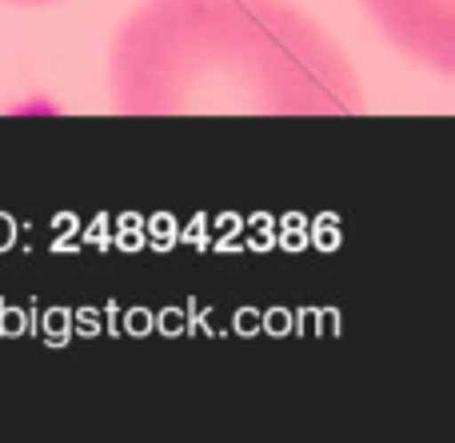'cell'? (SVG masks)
I'll return each instance as SVG.
<instances>
[{
    "instance_id": "obj_2",
    "label": "cell",
    "mask_w": 455,
    "mask_h": 443,
    "mask_svg": "<svg viewBox=\"0 0 455 443\" xmlns=\"http://www.w3.org/2000/svg\"><path fill=\"white\" fill-rule=\"evenodd\" d=\"M376 32L419 68L455 72V0H360Z\"/></svg>"
},
{
    "instance_id": "obj_1",
    "label": "cell",
    "mask_w": 455,
    "mask_h": 443,
    "mask_svg": "<svg viewBox=\"0 0 455 443\" xmlns=\"http://www.w3.org/2000/svg\"><path fill=\"white\" fill-rule=\"evenodd\" d=\"M124 116H355L339 40L291 0H140L108 44Z\"/></svg>"
},
{
    "instance_id": "obj_3",
    "label": "cell",
    "mask_w": 455,
    "mask_h": 443,
    "mask_svg": "<svg viewBox=\"0 0 455 443\" xmlns=\"http://www.w3.org/2000/svg\"><path fill=\"white\" fill-rule=\"evenodd\" d=\"M12 8H52V4H64V0H4Z\"/></svg>"
}]
</instances>
